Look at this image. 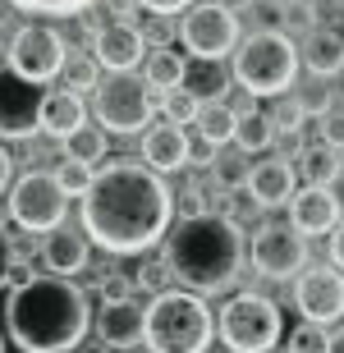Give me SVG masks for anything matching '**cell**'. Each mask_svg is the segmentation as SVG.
Instances as JSON below:
<instances>
[{
  "label": "cell",
  "instance_id": "f546056e",
  "mask_svg": "<svg viewBox=\"0 0 344 353\" xmlns=\"http://www.w3.org/2000/svg\"><path fill=\"white\" fill-rule=\"evenodd\" d=\"M285 353H331V330L321 326V321H303V326L290 330Z\"/></svg>",
  "mask_w": 344,
  "mask_h": 353
},
{
  "label": "cell",
  "instance_id": "5b68a950",
  "mask_svg": "<svg viewBox=\"0 0 344 353\" xmlns=\"http://www.w3.org/2000/svg\"><path fill=\"white\" fill-rule=\"evenodd\" d=\"M234 79L252 97H285L299 79V51L280 28H257L234 46Z\"/></svg>",
  "mask_w": 344,
  "mask_h": 353
},
{
  "label": "cell",
  "instance_id": "74e56055",
  "mask_svg": "<svg viewBox=\"0 0 344 353\" xmlns=\"http://www.w3.org/2000/svg\"><path fill=\"white\" fill-rule=\"evenodd\" d=\"M165 262H143L138 266V275H133V285L138 289H152V294H161V289H165Z\"/></svg>",
  "mask_w": 344,
  "mask_h": 353
},
{
  "label": "cell",
  "instance_id": "7dc6e473",
  "mask_svg": "<svg viewBox=\"0 0 344 353\" xmlns=\"http://www.w3.org/2000/svg\"><path fill=\"white\" fill-rule=\"evenodd\" d=\"M74 353H110V349H106V344H101V340H97V344H88V340H83V344H79V349H74Z\"/></svg>",
  "mask_w": 344,
  "mask_h": 353
},
{
  "label": "cell",
  "instance_id": "9a60e30c",
  "mask_svg": "<svg viewBox=\"0 0 344 353\" xmlns=\"http://www.w3.org/2000/svg\"><path fill=\"white\" fill-rule=\"evenodd\" d=\"M147 335V307L138 299H115L101 303L97 312V340L106 349H138Z\"/></svg>",
  "mask_w": 344,
  "mask_h": 353
},
{
  "label": "cell",
  "instance_id": "2e32d148",
  "mask_svg": "<svg viewBox=\"0 0 344 353\" xmlns=\"http://www.w3.org/2000/svg\"><path fill=\"white\" fill-rule=\"evenodd\" d=\"M41 262H46V271H55V275L88 271V262H92V239H88V230H83V225H65V221L55 225V230H46Z\"/></svg>",
  "mask_w": 344,
  "mask_h": 353
},
{
  "label": "cell",
  "instance_id": "8d00e7d4",
  "mask_svg": "<svg viewBox=\"0 0 344 353\" xmlns=\"http://www.w3.org/2000/svg\"><path fill=\"white\" fill-rule=\"evenodd\" d=\"M170 37H179V28L170 23V14H152V23L143 28L147 51H156V46H170Z\"/></svg>",
  "mask_w": 344,
  "mask_h": 353
},
{
  "label": "cell",
  "instance_id": "cb8c5ba5",
  "mask_svg": "<svg viewBox=\"0 0 344 353\" xmlns=\"http://www.w3.org/2000/svg\"><path fill=\"white\" fill-rule=\"evenodd\" d=\"M234 115L239 110H230L225 101H202V110H198V133L207 138V143H216V147H225V143H234Z\"/></svg>",
  "mask_w": 344,
  "mask_h": 353
},
{
  "label": "cell",
  "instance_id": "f907efd6",
  "mask_svg": "<svg viewBox=\"0 0 344 353\" xmlns=\"http://www.w3.org/2000/svg\"><path fill=\"white\" fill-rule=\"evenodd\" d=\"M0 353H5V340H0Z\"/></svg>",
  "mask_w": 344,
  "mask_h": 353
},
{
  "label": "cell",
  "instance_id": "b9f144b4",
  "mask_svg": "<svg viewBox=\"0 0 344 353\" xmlns=\"http://www.w3.org/2000/svg\"><path fill=\"white\" fill-rule=\"evenodd\" d=\"M10 271H14V243L5 234V225H0V289L10 285Z\"/></svg>",
  "mask_w": 344,
  "mask_h": 353
},
{
  "label": "cell",
  "instance_id": "f6af8a7d",
  "mask_svg": "<svg viewBox=\"0 0 344 353\" xmlns=\"http://www.w3.org/2000/svg\"><path fill=\"white\" fill-rule=\"evenodd\" d=\"M10 174H14V157L5 152V147H0V193L10 188Z\"/></svg>",
  "mask_w": 344,
  "mask_h": 353
},
{
  "label": "cell",
  "instance_id": "4dcf8cb0",
  "mask_svg": "<svg viewBox=\"0 0 344 353\" xmlns=\"http://www.w3.org/2000/svg\"><path fill=\"white\" fill-rule=\"evenodd\" d=\"M198 110H202V101L188 88H170L161 97V119H165V124H193Z\"/></svg>",
  "mask_w": 344,
  "mask_h": 353
},
{
  "label": "cell",
  "instance_id": "ee69618b",
  "mask_svg": "<svg viewBox=\"0 0 344 353\" xmlns=\"http://www.w3.org/2000/svg\"><path fill=\"white\" fill-rule=\"evenodd\" d=\"M331 262H335V266L344 271V221L335 225V239H331Z\"/></svg>",
  "mask_w": 344,
  "mask_h": 353
},
{
  "label": "cell",
  "instance_id": "484cf974",
  "mask_svg": "<svg viewBox=\"0 0 344 353\" xmlns=\"http://www.w3.org/2000/svg\"><path fill=\"white\" fill-rule=\"evenodd\" d=\"M299 170H303L307 183H331L340 174V152L326 143H312V147H299Z\"/></svg>",
  "mask_w": 344,
  "mask_h": 353
},
{
  "label": "cell",
  "instance_id": "ffe728a7",
  "mask_svg": "<svg viewBox=\"0 0 344 353\" xmlns=\"http://www.w3.org/2000/svg\"><path fill=\"white\" fill-rule=\"evenodd\" d=\"M299 60L307 65V74H321V79H335L344 69V37L335 32V28H312L303 37V51H299Z\"/></svg>",
  "mask_w": 344,
  "mask_h": 353
},
{
  "label": "cell",
  "instance_id": "bcb514c9",
  "mask_svg": "<svg viewBox=\"0 0 344 353\" xmlns=\"http://www.w3.org/2000/svg\"><path fill=\"white\" fill-rule=\"evenodd\" d=\"M326 188H331V193H335V202H340V211H344V170H340V174H335V179H331V183H326Z\"/></svg>",
  "mask_w": 344,
  "mask_h": 353
},
{
  "label": "cell",
  "instance_id": "e575fe53",
  "mask_svg": "<svg viewBox=\"0 0 344 353\" xmlns=\"http://www.w3.org/2000/svg\"><path fill=\"white\" fill-rule=\"evenodd\" d=\"M133 280L124 271H110V275H101V280H97V294H101V303H115V299H133Z\"/></svg>",
  "mask_w": 344,
  "mask_h": 353
},
{
  "label": "cell",
  "instance_id": "d6986e66",
  "mask_svg": "<svg viewBox=\"0 0 344 353\" xmlns=\"http://www.w3.org/2000/svg\"><path fill=\"white\" fill-rule=\"evenodd\" d=\"M143 161L156 174L184 170V165H188V138H184V129H179V124H156V129H147L143 133Z\"/></svg>",
  "mask_w": 344,
  "mask_h": 353
},
{
  "label": "cell",
  "instance_id": "8992f818",
  "mask_svg": "<svg viewBox=\"0 0 344 353\" xmlns=\"http://www.w3.org/2000/svg\"><path fill=\"white\" fill-rule=\"evenodd\" d=\"M221 340L234 353H271L280 344V307L262 294H234L221 307Z\"/></svg>",
  "mask_w": 344,
  "mask_h": 353
},
{
  "label": "cell",
  "instance_id": "7c38bea8",
  "mask_svg": "<svg viewBox=\"0 0 344 353\" xmlns=\"http://www.w3.org/2000/svg\"><path fill=\"white\" fill-rule=\"evenodd\" d=\"M248 262L257 275L266 280H294V275L307 266V239L294 230V225H262L252 234Z\"/></svg>",
  "mask_w": 344,
  "mask_h": 353
},
{
  "label": "cell",
  "instance_id": "9c48e42d",
  "mask_svg": "<svg viewBox=\"0 0 344 353\" xmlns=\"http://www.w3.org/2000/svg\"><path fill=\"white\" fill-rule=\"evenodd\" d=\"M179 41H184V51L193 55V60H225L239 46V14L230 10V5L202 0V5H193V10L184 14Z\"/></svg>",
  "mask_w": 344,
  "mask_h": 353
},
{
  "label": "cell",
  "instance_id": "f1b7e54d",
  "mask_svg": "<svg viewBox=\"0 0 344 353\" xmlns=\"http://www.w3.org/2000/svg\"><path fill=\"white\" fill-rule=\"evenodd\" d=\"M60 74H65V83H69V92H97V83H101V65H97V55H69L65 60V69H60Z\"/></svg>",
  "mask_w": 344,
  "mask_h": 353
},
{
  "label": "cell",
  "instance_id": "d590c367",
  "mask_svg": "<svg viewBox=\"0 0 344 353\" xmlns=\"http://www.w3.org/2000/svg\"><path fill=\"white\" fill-rule=\"evenodd\" d=\"M303 110H299V101H280L276 110H271V124H276V133H290V138H299V129H303Z\"/></svg>",
  "mask_w": 344,
  "mask_h": 353
},
{
  "label": "cell",
  "instance_id": "3957f363",
  "mask_svg": "<svg viewBox=\"0 0 344 353\" xmlns=\"http://www.w3.org/2000/svg\"><path fill=\"white\" fill-rule=\"evenodd\" d=\"M243 266V230L234 216L202 211L179 216L174 230H165V271L193 294H221L239 280Z\"/></svg>",
  "mask_w": 344,
  "mask_h": 353
},
{
  "label": "cell",
  "instance_id": "7402d4cb",
  "mask_svg": "<svg viewBox=\"0 0 344 353\" xmlns=\"http://www.w3.org/2000/svg\"><path fill=\"white\" fill-rule=\"evenodd\" d=\"M276 143V124L266 110H239L234 115V147L239 152H266V147Z\"/></svg>",
  "mask_w": 344,
  "mask_h": 353
},
{
  "label": "cell",
  "instance_id": "1f68e13d",
  "mask_svg": "<svg viewBox=\"0 0 344 353\" xmlns=\"http://www.w3.org/2000/svg\"><path fill=\"white\" fill-rule=\"evenodd\" d=\"M92 165H88V161H60V165H55V183H60V188H65L69 197H83L88 193V188H92Z\"/></svg>",
  "mask_w": 344,
  "mask_h": 353
},
{
  "label": "cell",
  "instance_id": "8fae6325",
  "mask_svg": "<svg viewBox=\"0 0 344 353\" xmlns=\"http://www.w3.org/2000/svg\"><path fill=\"white\" fill-rule=\"evenodd\" d=\"M41 101H46V83H32L0 65V138L23 143L41 129Z\"/></svg>",
  "mask_w": 344,
  "mask_h": 353
},
{
  "label": "cell",
  "instance_id": "4316f807",
  "mask_svg": "<svg viewBox=\"0 0 344 353\" xmlns=\"http://www.w3.org/2000/svg\"><path fill=\"white\" fill-rule=\"evenodd\" d=\"M198 65L202 69H188V74H184V88L193 92L198 101H221V97H225V88H230L221 60H198Z\"/></svg>",
  "mask_w": 344,
  "mask_h": 353
},
{
  "label": "cell",
  "instance_id": "d6a6232c",
  "mask_svg": "<svg viewBox=\"0 0 344 353\" xmlns=\"http://www.w3.org/2000/svg\"><path fill=\"white\" fill-rule=\"evenodd\" d=\"M14 10H23V14H83V10H92L97 0H10Z\"/></svg>",
  "mask_w": 344,
  "mask_h": 353
},
{
  "label": "cell",
  "instance_id": "681fc988",
  "mask_svg": "<svg viewBox=\"0 0 344 353\" xmlns=\"http://www.w3.org/2000/svg\"><path fill=\"white\" fill-rule=\"evenodd\" d=\"M212 5H230V0H212Z\"/></svg>",
  "mask_w": 344,
  "mask_h": 353
},
{
  "label": "cell",
  "instance_id": "44dd1931",
  "mask_svg": "<svg viewBox=\"0 0 344 353\" xmlns=\"http://www.w3.org/2000/svg\"><path fill=\"white\" fill-rule=\"evenodd\" d=\"M88 124V110H83V97L79 92H46V101H41V133H51L55 143L69 138V133Z\"/></svg>",
  "mask_w": 344,
  "mask_h": 353
},
{
  "label": "cell",
  "instance_id": "603a6c76",
  "mask_svg": "<svg viewBox=\"0 0 344 353\" xmlns=\"http://www.w3.org/2000/svg\"><path fill=\"white\" fill-rule=\"evenodd\" d=\"M184 55L170 51V46H156V51L147 55V88H161V92H170V88H184Z\"/></svg>",
  "mask_w": 344,
  "mask_h": 353
},
{
  "label": "cell",
  "instance_id": "ac0fdd59",
  "mask_svg": "<svg viewBox=\"0 0 344 353\" xmlns=\"http://www.w3.org/2000/svg\"><path fill=\"white\" fill-rule=\"evenodd\" d=\"M243 188H248L252 207H285V202L294 197V165H290L285 157L252 161Z\"/></svg>",
  "mask_w": 344,
  "mask_h": 353
},
{
  "label": "cell",
  "instance_id": "52a82bcc",
  "mask_svg": "<svg viewBox=\"0 0 344 353\" xmlns=\"http://www.w3.org/2000/svg\"><path fill=\"white\" fill-rule=\"evenodd\" d=\"M92 110H97V124L106 133H119V138H129V133H143L147 119H152V92H147V79L138 74H110V79L97 83L92 92Z\"/></svg>",
  "mask_w": 344,
  "mask_h": 353
},
{
  "label": "cell",
  "instance_id": "5bb4252c",
  "mask_svg": "<svg viewBox=\"0 0 344 353\" xmlns=\"http://www.w3.org/2000/svg\"><path fill=\"white\" fill-rule=\"evenodd\" d=\"M92 55L97 65L106 74H129L138 69V60L147 55V41H143V28L129 23V19H110L92 32Z\"/></svg>",
  "mask_w": 344,
  "mask_h": 353
},
{
  "label": "cell",
  "instance_id": "d4e9b609",
  "mask_svg": "<svg viewBox=\"0 0 344 353\" xmlns=\"http://www.w3.org/2000/svg\"><path fill=\"white\" fill-rule=\"evenodd\" d=\"M60 147H65L69 161L97 165V161H106V129H101V124H79L69 138H60Z\"/></svg>",
  "mask_w": 344,
  "mask_h": 353
},
{
  "label": "cell",
  "instance_id": "e0dca14e",
  "mask_svg": "<svg viewBox=\"0 0 344 353\" xmlns=\"http://www.w3.org/2000/svg\"><path fill=\"white\" fill-rule=\"evenodd\" d=\"M290 225L299 234H331L340 225V202L326 183H307L290 197Z\"/></svg>",
  "mask_w": 344,
  "mask_h": 353
},
{
  "label": "cell",
  "instance_id": "30bf717a",
  "mask_svg": "<svg viewBox=\"0 0 344 353\" xmlns=\"http://www.w3.org/2000/svg\"><path fill=\"white\" fill-rule=\"evenodd\" d=\"M65 60H69V46H65V37H60L51 23L14 28L10 60H5L14 74H23V79H32V83H51V79H60Z\"/></svg>",
  "mask_w": 344,
  "mask_h": 353
},
{
  "label": "cell",
  "instance_id": "277c9868",
  "mask_svg": "<svg viewBox=\"0 0 344 353\" xmlns=\"http://www.w3.org/2000/svg\"><path fill=\"white\" fill-rule=\"evenodd\" d=\"M212 335H216L212 307L193 289H161L147 307L143 344L152 353H207Z\"/></svg>",
  "mask_w": 344,
  "mask_h": 353
},
{
  "label": "cell",
  "instance_id": "4fadbf2b",
  "mask_svg": "<svg viewBox=\"0 0 344 353\" xmlns=\"http://www.w3.org/2000/svg\"><path fill=\"white\" fill-rule=\"evenodd\" d=\"M294 303H299V312L303 321H321V326H331L344 316V271L340 266H317V271H303L299 275V285H294Z\"/></svg>",
  "mask_w": 344,
  "mask_h": 353
},
{
  "label": "cell",
  "instance_id": "ba28073f",
  "mask_svg": "<svg viewBox=\"0 0 344 353\" xmlns=\"http://www.w3.org/2000/svg\"><path fill=\"white\" fill-rule=\"evenodd\" d=\"M65 211H69V193L55 183V174L28 170L23 179L14 183L10 221L19 225V230H28V234H46V230H55V225L65 221Z\"/></svg>",
  "mask_w": 344,
  "mask_h": 353
},
{
  "label": "cell",
  "instance_id": "60d3db41",
  "mask_svg": "<svg viewBox=\"0 0 344 353\" xmlns=\"http://www.w3.org/2000/svg\"><path fill=\"white\" fill-rule=\"evenodd\" d=\"M207 211V197H202L198 183H188L184 193H179V216H202Z\"/></svg>",
  "mask_w": 344,
  "mask_h": 353
},
{
  "label": "cell",
  "instance_id": "83f0119b",
  "mask_svg": "<svg viewBox=\"0 0 344 353\" xmlns=\"http://www.w3.org/2000/svg\"><path fill=\"white\" fill-rule=\"evenodd\" d=\"M294 101H299V110H303L307 119H321L326 110H331V101H335V88H331V79H321V74H312V79H307L303 88H294Z\"/></svg>",
  "mask_w": 344,
  "mask_h": 353
},
{
  "label": "cell",
  "instance_id": "f35d334b",
  "mask_svg": "<svg viewBox=\"0 0 344 353\" xmlns=\"http://www.w3.org/2000/svg\"><path fill=\"white\" fill-rule=\"evenodd\" d=\"M321 143L344 152V110H326V115H321Z\"/></svg>",
  "mask_w": 344,
  "mask_h": 353
},
{
  "label": "cell",
  "instance_id": "6da1fadb",
  "mask_svg": "<svg viewBox=\"0 0 344 353\" xmlns=\"http://www.w3.org/2000/svg\"><path fill=\"white\" fill-rule=\"evenodd\" d=\"M174 216V193L147 161H110L83 193V230L97 248L133 257L165 239Z\"/></svg>",
  "mask_w": 344,
  "mask_h": 353
},
{
  "label": "cell",
  "instance_id": "7bdbcfd3",
  "mask_svg": "<svg viewBox=\"0 0 344 353\" xmlns=\"http://www.w3.org/2000/svg\"><path fill=\"white\" fill-rule=\"evenodd\" d=\"M147 14H179V10H188L193 0H138Z\"/></svg>",
  "mask_w": 344,
  "mask_h": 353
},
{
  "label": "cell",
  "instance_id": "c3c4849f",
  "mask_svg": "<svg viewBox=\"0 0 344 353\" xmlns=\"http://www.w3.org/2000/svg\"><path fill=\"white\" fill-rule=\"evenodd\" d=\"M331 353H344V330H340V335L331 340Z\"/></svg>",
  "mask_w": 344,
  "mask_h": 353
},
{
  "label": "cell",
  "instance_id": "836d02e7",
  "mask_svg": "<svg viewBox=\"0 0 344 353\" xmlns=\"http://www.w3.org/2000/svg\"><path fill=\"white\" fill-rule=\"evenodd\" d=\"M212 165H216V183L230 188V193L243 188V179H248V161H243V157H216Z\"/></svg>",
  "mask_w": 344,
  "mask_h": 353
},
{
  "label": "cell",
  "instance_id": "ab89813d",
  "mask_svg": "<svg viewBox=\"0 0 344 353\" xmlns=\"http://www.w3.org/2000/svg\"><path fill=\"white\" fill-rule=\"evenodd\" d=\"M216 157H221V147L207 143L202 133H198V138H188V165H212Z\"/></svg>",
  "mask_w": 344,
  "mask_h": 353
},
{
  "label": "cell",
  "instance_id": "7a4b0ae2",
  "mask_svg": "<svg viewBox=\"0 0 344 353\" xmlns=\"http://www.w3.org/2000/svg\"><path fill=\"white\" fill-rule=\"evenodd\" d=\"M5 330L23 353H74L92 330V307L74 275H28L10 289Z\"/></svg>",
  "mask_w": 344,
  "mask_h": 353
}]
</instances>
